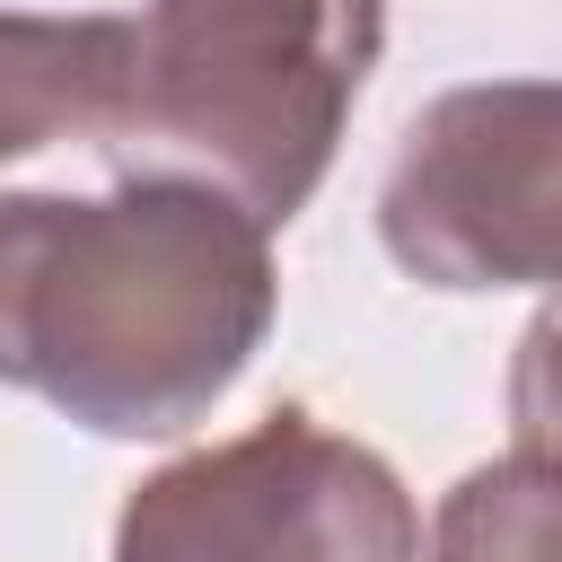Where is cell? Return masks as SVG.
<instances>
[{"label": "cell", "instance_id": "52a82bcc", "mask_svg": "<svg viewBox=\"0 0 562 562\" xmlns=\"http://www.w3.org/2000/svg\"><path fill=\"white\" fill-rule=\"evenodd\" d=\"M509 430H518V448L562 457V290L518 334V360H509Z\"/></svg>", "mask_w": 562, "mask_h": 562}, {"label": "cell", "instance_id": "5b68a950", "mask_svg": "<svg viewBox=\"0 0 562 562\" xmlns=\"http://www.w3.org/2000/svg\"><path fill=\"white\" fill-rule=\"evenodd\" d=\"M132 97V18L0 9V176L53 149L114 158Z\"/></svg>", "mask_w": 562, "mask_h": 562}, {"label": "cell", "instance_id": "7a4b0ae2", "mask_svg": "<svg viewBox=\"0 0 562 562\" xmlns=\"http://www.w3.org/2000/svg\"><path fill=\"white\" fill-rule=\"evenodd\" d=\"M386 53V0H149L114 176H193L281 228L325 184Z\"/></svg>", "mask_w": 562, "mask_h": 562}, {"label": "cell", "instance_id": "3957f363", "mask_svg": "<svg viewBox=\"0 0 562 562\" xmlns=\"http://www.w3.org/2000/svg\"><path fill=\"white\" fill-rule=\"evenodd\" d=\"M105 562H422V509L369 439L281 404L132 483Z\"/></svg>", "mask_w": 562, "mask_h": 562}, {"label": "cell", "instance_id": "8992f818", "mask_svg": "<svg viewBox=\"0 0 562 562\" xmlns=\"http://www.w3.org/2000/svg\"><path fill=\"white\" fill-rule=\"evenodd\" d=\"M422 562H562V457L509 448L457 474L430 509Z\"/></svg>", "mask_w": 562, "mask_h": 562}, {"label": "cell", "instance_id": "277c9868", "mask_svg": "<svg viewBox=\"0 0 562 562\" xmlns=\"http://www.w3.org/2000/svg\"><path fill=\"white\" fill-rule=\"evenodd\" d=\"M378 237L430 290H562V79L430 97L386 158Z\"/></svg>", "mask_w": 562, "mask_h": 562}, {"label": "cell", "instance_id": "6da1fadb", "mask_svg": "<svg viewBox=\"0 0 562 562\" xmlns=\"http://www.w3.org/2000/svg\"><path fill=\"white\" fill-rule=\"evenodd\" d=\"M272 228L193 176L0 184V386L97 439H184L263 351Z\"/></svg>", "mask_w": 562, "mask_h": 562}]
</instances>
